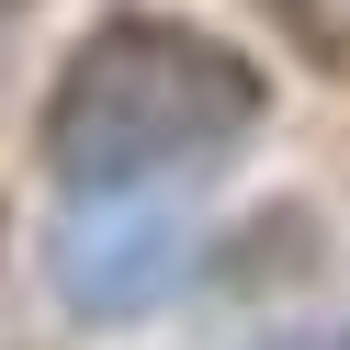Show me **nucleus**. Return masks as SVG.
Returning <instances> with one entry per match:
<instances>
[{"mask_svg": "<svg viewBox=\"0 0 350 350\" xmlns=\"http://www.w3.org/2000/svg\"><path fill=\"white\" fill-rule=\"evenodd\" d=\"M260 68L204 23L170 12H124L57 68L46 91V159L79 192H124V181H192L226 170L260 124Z\"/></svg>", "mask_w": 350, "mask_h": 350, "instance_id": "obj_1", "label": "nucleus"}, {"mask_svg": "<svg viewBox=\"0 0 350 350\" xmlns=\"http://www.w3.org/2000/svg\"><path fill=\"white\" fill-rule=\"evenodd\" d=\"M46 271H57V294H68L91 327H124V317H147V305L192 271V215L147 204V181L79 192V215L46 237Z\"/></svg>", "mask_w": 350, "mask_h": 350, "instance_id": "obj_2", "label": "nucleus"}, {"mask_svg": "<svg viewBox=\"0 0 350 350\" xmlns=\"http://www.w3.org/2000/svg\"><path fill=\"white\" fill-rule=\"evenodd\" d=\"M271 350H339V339H271Z\"/></svg>", "mask_w": 350, "mask_h": 350, "instance_id": "obj_3", "label": "nucleus"}, {"mask_svg": "<svg viewBox=\"0 0 350 350\" xmlns=\"http://www.w3.org/2000/svg\"><path fill=\"white\" fill-rule=\"evenodd\" d=\"M0 12H12V0H0Z\"/></svg>", "mask_w": 350, "mask_h": 350, "instance_id": "obj_4", "label": "nucleus"}, {"mask_svg": "<svg viewBox=\"0 0 350 350\" xmlns=\"http://www.w3.org/2000/svg\"><path fill=\"white\" fill-rule=\"evenodd\" d=\"M339 350H350V339H339Z\"/></svg>", "mask_w": 350, "mask_h": 350, "instance_id": "obj_5", "label": "nucleus"}]
</instances>
